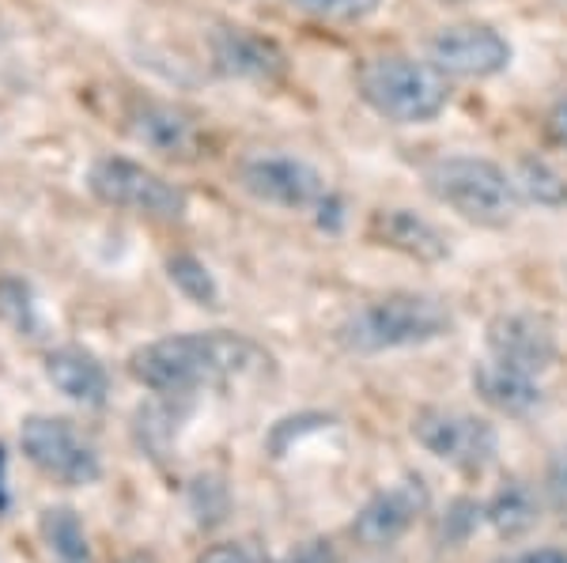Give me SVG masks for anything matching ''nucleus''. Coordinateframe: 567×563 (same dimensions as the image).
Returning <instances> with one entry per match:
<instances>
[{"instance_id": "nucleus-1", "label": "nucleus", "mask_w": 567, "mask_h": 563, "mask_svg": "<svg viewBox=\"0 0 567 563\" xmlns=\"http://www.w3.org/2000/svg\"><path fill=\"white\" fill-rule=\"evenodd\" d=\"M272 367V356L243 333L208 330L159 337L130 356V375L159 397H189L205 386H231L258 378Z\"/></svg>"}, {"instance_id": "nucleus-2", "label": "nucleus", "mask_w": 567, "mask_h": 563, "mask_svg": "<svg viewBox=\"0 0 567 563\" xmlns=\"http://www.w3.org/2000/svg\"><path fill=\"white\" fill-rule=\"evenodd\" d=\"M355 87L363 103L393 125H427L451 103L443 72L432 61L409 58V53L368 58L355 72Z\"/></svg>"}, {"instance_id": "nucleus-3", "label": "nucleus", "mask_w": 567, "mask_h": 563, "mask_svg": "<svg viewBox=\"0 0 567 563\" xmlns=\"http://www.w3.org/2000/svg\"><path fill=\"white\" fill-rule=\"evenodd\" d=\"M454 314L443 299L420 292H393L355 311L341 330V341L352 352H401L424 348L443 337H451Z\"/></svg>"}, {"instance_id": "nucleus-4", "label": "nucleus", "mask_w": 567, "mask_h": 563, "mask_svg": "<svg viewBox=\"0 0 567 563\" xmlns=\"http://www.w3.org/2000/svg\"><path fill=\"white\" fill-rule=\"evenodd\" d=\"M424 186L439 205L477 227H507L518 212L515 178L492 159L443 156L424 167Z\"/></svg>"}, {"instance_id": "nucleus-5", "label": "nucleus", "mask_w": 567, "mask_h": 563, "mask_svg": "<svg viewBox=\"0 0 567 563\" xmlns=\"http://www.w3.org/2000/svg\"><path fill=\"white\" fill-rule=\"evenodd\" d=\"M87 189L103 205L148 220H182L189 208L186 189L130 156H99L87 170Z\"/></svg>"}, {"instance_id": "nucleus-6", "label": "nucleus", "mask_w": 567, "mask_h": 563, "mask_svg": "<svg viewBox=\"0 0 567 563\" xmlns=\"http://www.w3.org/2000/svg\"><path fill=\"white\" fill-rule=\"evenodd\" d=\"M413 439L432 458L446 461V466L462 469V473H484L496 461V428L488 420L462 408H420L413 420Z\"/></svg>"}, {"instance_id": "nucleus-7", "label": "nucleus", "mask_w": 567, "mask_h": 563, "mask_svg": "<svg viewBox=\"0 0 567 563\" xmlns=\"http://www.w3.org/2000/svg\"><path fill=\"white\" fill-rule=\"evenodd\" d=\"M20 447L27 461L58 484L84 488L95 484L99 473H103L95 447L61 416H27L20 428Z\"/></svg>"}, {"instance_id": "nucleus-8", "label": "nucleus", "mask_w": 567, "mask_h": 563, "mask_svg": "<svg viewBox=\"0 0 567 563\" xmlns=\"http://www.w3.org/2000/svg\"><path fill=\"white\" fill-rule=\"evenodd\" d=\"M511 42L488 23H451L427 39V61L443 76L492 80L511 69Z\"/></svg>"}, {"instance_id": "nucleus-9", "label": "nucleus", "mask_w": 567, "mask_h": 563, "mask_svg": "<svg viewBox=\"0 0 567 563\" xmlns=\"http://www.w3.org/2000/svg\"><path fill=\"white\" fill-rule=\"evenodd\" d=\"M239 186L254 201L288 208V212H303L318 208V201L329 194L326 178L318 167H310L299 156H250L239 167Z\"/></svg>"}, {"instance_id": "nucleus-10", "label": "nucleus", "mask_w": 567, "mask_h": 563, "mask_svg": "<svg viewBox=\"0 0 567 563\" xmlns=\"http://www.w3.org/2000/svg\"><path fill=\"white\" fill-rule=\"evenodd\" d=\"M208 53H213V69L227 80L277 84L288 76V53L280 50V42L239 23H219L208 34Z\"/></svg>"}, {"instance_id": "nucleus-11", "label": "nucleus", "mask_w": 567, "mask_h": 563, "mask_svg": "<svg viewBox=\"0 0 567 563\" xmlns=\"http://www.w3.org/2000/svg\"><path fill=\"white\" fill-rule=\"evenodd\" d=\"M488 356L526 375H545L556 363V333L542 314H499L488 322Z\"/></svg>"}, {"instance_id": "nucleus-12", "label": "nucleus", "mask_w": 567, "mask_h": 563, "mask_svg": "<svg viewBox=\"0 0 567 563\" xmlns=\"http://www.w3.org/2000/svg\"><path fill=\"white\" fill-rule=\"evenodd\" d=\"M368 234L379 247L398 250L420 265H435V261L451 258V242L432 220H424L413 208H379L368 223Z\"/></svg>"}, {"instance_id": "nucleus-13", "label": "nucleus", "mask_w": 567, "mask_h": 563, "mask_svg": "<svg viewBox=\"0 0 567 563\" xmlns=\"http://www.w3.org/2000/svg\"><path fill=\"white\" fill-rule=\"evenodd\" d=\"M424 507H427L424 484H420V480H401V484L379 492L368 507H363L360 519L352 525V533L363 544H374V549H379V544L398 541L401 533L424 514Z\"/></svg>"}, {"instance_id": "nucleus-14", "label": "nucleus", "mask_w": 567, "mask_h": 563, "mask_svg": "<svg viewBox=\"0 0 567 563\" xmlns=\"http://www.w3.org/2000/svg\"><path fill=\"white\" fill-rule=\"evenodd\" d=\"M130 133L144 148H152L155 156H167V159H186L197 152L200 144V129L197 122L186 111L171 103H136L130 114Z\"/></svg>"}, {"instance_id": "nucleus-15", "label": "nucleus", "mask_w": 567, "mask_h": 563, "mask_svg": "<svg viewBox=\"0 0 567 563\" xmlns=\"http://www.w3.org/2000/svg\"><path fill=\"white\" fill-rule=\"evenodd\" d=\"M45 378L76 405L99 408L110 394V375L99 363V356H91L87 348H76V344H61V348L45 352Z\"/></svg>"}, {"instance_id": "nucleus-16", "label": "nucleus", "mask_w": 567, "mask_h": 563, "mask_svg": "<svg viewBox=\"0 0 567 563\" xmlns=\"http://www.w3.org/2000/svg\"><path fill=\"white\" fill-rule=\"evenodd\" d=\"M473 386H477L481 402H488L496 413H507V416H526V413H534V408H542L545 402L537 375L515 371L492 356L473 367Z\"/></svg>"}, {"instance_id": "nucleus-17", "label": "nucleus", "mask_w": 567, "mask_h": 563, "mask_svg": "<svg viewBox=\"0 0 567 563\" xmlns=\"http://www.w3.org/2000/svg\"><path fill=\"white\" fill-rule=\"evenodd\" d=\"M42 541L58 563H91V544L84 522L69 507H50L42 511Z\"/></svg>"}, {"instance_id": "nucleus-18", "label": "nucleus", "mask_w": 567, "mask_h": 563, "mask_svg": "<svg viewBox=\"0 0 567 563\" xmlns=\"http://www.w3.org/2000/svg\"><path fill=\"white\" fill-rule=\"evenodd\" d=\"M484 519L496 525V533H503V538H523L529 525L537 522V499L523 484H507L492 496Z\"/></svg>"}, {"instance_id": "nucleus-19", "label": "nucleus", "mask_w": 567, "mask_h": 563, "mask_svg": "<svg viewBox=\"0 0 567 563\" xmlns=\"http://www.w3.org/2000/svg\"><path fill=\"white\" fill-rule=\"evenodd\" d=\"M515 189L523 201H534L542 208H564L567 205V181L556 167H548L545 159H523L515 167Z\"/></svg>"}, {"instance_id": "nucleus-20", "label": "nucleus", "mask_w": 567, "mask_h": 563, "mask_svg": "<svg viewBox=\"0 0 567 563\" xmlns=\"http://www.w3.org/2000/svg\"><path fill=\"white\" fill-rule=\"evenodd\" d=\"M167 277H171V284L186 299H194L197 306H219L216 277L208 272L205 261L194 258V253H175V258L167 261Z\"/></svg>"}, {"instance_id": "nucleus-21", "label": "nucleus", "mask_w": 567, "mask_h": 563, "mask_svg": "<svg viewBox=\"0 0 567 563\" xmlns=\"http://www.w3.org/2000/svg\"><path fill=\"white\" fill-rule=\"evenodd\" d=\"M299 12L315 15V20H329V23H360L371 20L382 8V0H291Z\"/></svg>"}, {"instance_id": "nucleus-22", "label": "nucleus", "mask_w": 567, "mask_h": 563, "mask_svg": "<svg viewBox=\"0 0 567 563\" xmlns=\"http://www.w3.org/2000/svg\"><path fill=\"white\" fill-rule=\"evenodd\" d=\"M194 563H258V560H254V552L246 549V544L224 541V544H213V549H205Z\"/></svg>"}, {"instance_id": "nucleus-23", "label": "nucleus", "mask_w": 567, "mask_h": 563, "mask_svg": "<svg viewBox=\"0 0 567 563\" xmlns=\"http://www.w3.org/2000/svg\"><path fill=\"white\" fill-rule=\"evenodd\" d=\"M318 212H322V216H318V223H322L326 231H341V223H344V205L337 201L333 194H326L322 201H318Z\"/></svg>"}, {"instance_id": "nucleus-24", "label": "nucleus", "mask_w": 567, "mask_h": 563, "mask_svg": "<svg viewBox=\"0 0 567 563\" xmlns=\"http://www.w3.org/2000/svg\"><path fill=\"white\" fill-rule=\"evenodd\" d=\"M548 129H553L556 144H564L567 148V91L553 103V111H548Z\"/></svg>"}, {"instance_id": "nucleus-25", "label": "nucleus", "mask_w": 567, "mask_h": 563, "mask_svg": "<svg viewBox=\"0 0 567 563\" xmlns=\"http://www.w3.org/2000/svg\"><path fill=\"white\" fill-rule=\"evenodd\" d=\"M503 563H567V552H556V549H534V552H523V556H511Z\"/></svg>"}, {"instance_id": "nucleus-26", "label": "nucleus", "mask_w": 567, "mask_h": 563, "mask_svg": "<svg viewBox=\"0 0 567 563\" xmlns=\"http://www.w3.org/2000/svg\"><path fill=\"white\" fill-rule=\"evenodd\" d=\"M553 488H556V496L567 499V453H560L553 466Z\"/></svg>"}, {"instance_id": "nucleus-27", "label": "nucleus", "mask_w": 567, "mask_h": 563, "mask_svg": "<svg viewBox=\"0 0 567 563\" xmlns=\"http://www.w3.org/2000/svg\"><path fill=\"white\" fill-rule=\"evenodd\" d=\"M8 507V461H4V450H0V514Z\"/></svg>"}, {"instance_id": "nucleus-28", "label": "nucleus", "mask_w": 567, "mask_h": 563, "mask_svg": "<svg viewBox=\"0 0 567 563\" xmlns=\"http://www.w3.org/2000/svg\"><path fill=\"white\" fill-rule=\"evenodd\" d=\"M122 563H155V556H152V552H130Z\"/></svg>"}, {"instance_id": "nucleus-29", "label": "nucleus", "mask_w": 567, "mask_h": 563, "mask_svg": "<svg viewBox=\"0 0 567 563\" xmlns=\"http://www.w3.org/2000/svg\"><path fill=\"white\" fill-rule=\"evenodd\" d=\"M439 4H465V0H439Z\"/></svg>"}]
</instances>
